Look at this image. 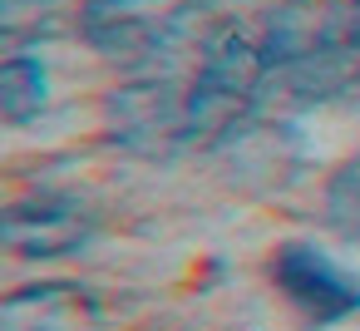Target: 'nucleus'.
<instances>
[{
  "mask_svg": "<svg viewBox=\"0 0 360 331\" xmlns=\"http://www.w3.org/2000/svg\"><path fill=\"white\" fill-rule=\"evenodd\" d=\"M266 45L232 30H217L202 50L198 80L188 85V139L193 144H217L227 139L266 94Z\"/></svg>",
  "mask_w": 360,
  "mask_h": 331,
  "instance_id": "obj_1",
  "label": "nucleus"
},
{
  "mask_svg": "<svg viewBox=\"0 0 360 331\" xmlns=\"http://www.w3.org/2000/svg\"><path fill=\"white\" fill-rule=\"evenodd\" d=\"M109 139L124 144L139 158H173L178 149H188V89H178L173 80H134L124 85L109 109Z\"/></svg>",
  "mask_w": 360,
  "mask_h": 331,
  "instance_id": "obj_2",
  "label": "nucleus"
},
{
  "mask_svg": "<svg viewBox=\"0 0 360 331\" xmlns=\"http://www.w3.org/2000/svg\"><path fill=\"white\" fill-rule=\"evenodd\" d=\"M94 232H99V213L75 193L15 198L0 218V237L15 257H70L89 247Z\"/></svg>",
  "mask_w": 360,
  "mask_h": 331,
  "instance_id": "obj_3",
  "label": "nucleus"
},
{
  "mask_svg": "<svg viewBox=\"0 0 360 331\" xmlns=\"http://www.w3.org/2000/svg\"><path fill=\"white\" fill-rule=\"evenodd\" d=\"M271 277H276L281 296L316 326H330V321H345L360 311V282L306 242H286L271 262Z\"/></svg>",
  "mask_w": 360,
  "mask_h": 331,
  "instance_id": "obj_4",
  "label": "nucleus"
},
{
  "mask_svg": "<svg viewBox=\"0 0 360 331\" xmlns=\"http://www.w3.org/2000/svg\"><path fill=\"white\" fill-rule=\"evenodd\" d=\"M163 6L168 0H89L79 25L94 50L114 60H143V55H158L188 15V11H163Z\"/></svg>",
  "mask_w": 360,
  "mask_h": 331,
  "instance_id": "obj_5",
  "label": "nucleus"
},
{
  "mask_svg": "<svg viewBox=\"0 0 360 331\" xmlns=\"http://www.w3.org/2000/svg\"><path fill=\"white\" fill-rule=\"evenodd\" d=\"M50 99V80H45V65L30 60V55H11L0 65V119L6 124H30Z\"/></svg>",
  "mask_w": 360,
  "mask_h": 331,
  "instance_id": "obj_6",
  "label": "nucleus"
},
{
  "mask_svg": "<svg viewBox=\"0 0 360 331\" xmlns=\"http://www.w3.org/2000/svg\"><path fill=\"white\" fill-rule=\"evenodd\" d=\"M326 213H330V223L345 237L360 242V158H350V163L335 168V178L326 188Z\"/></svg>",
  "mask_w": 360,
  "mask_h": 331,
  "instance_id": "obj_7",
  "label": "nucleus"
},
{
  "mask_svg": "<svg viewBox=\"0 0 360 331\" xmlns=\"http://www.w3.org/2000/svg\"><path fill=\"white\" fill-rule=\"evenodd\" d=\"M355 11H360V0H355Z\"/></svg>",
  "mask_w": 360,
  "mask_h": 331,
  "instance_id": "obj_8",
  "label": "nucleus"
}]
</instances>
